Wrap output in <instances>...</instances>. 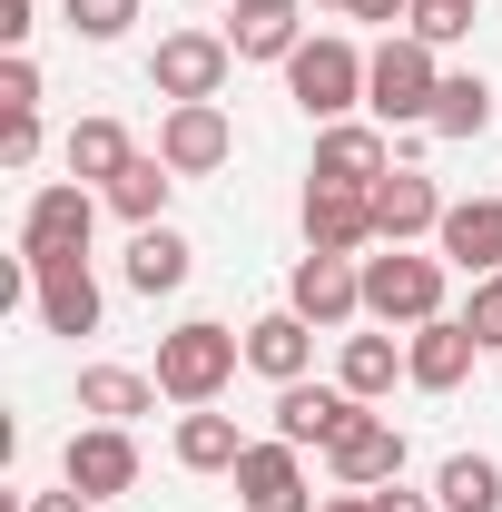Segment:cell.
<instances>
[{"mask_svg": "<svg viewBox=\"0 0 502 512\" xmlns=\"http://www.w3.org/2000/svg\"><path fill=\"white\" fill-rule=\"evenodd\" d=\"M60 483H69V493H89V503L138 493V434H128V424H79L69 453H60Z\"/></svg>", "mask_w": 502, "mask_h": 512, "instance_id": "cell-8", "label": "cell"}, {"mask_svg": "<svg viewBox=\"0 0 502 512\" xmlns=\"http://www.w3.org/2000/svg\"><path fill=\"white\" fill-rule=\"evenodd\" d=\"M473 20H483V0H414L404 30H414L424 50H453V40H473Z\"/></svg>", "mask_w": 502, "mask_h": 512, "instance_id": "cell-29", "label": "cell"}, {"mask_svg": "<svg viewBox=\"0 0 502 512\" xmlns=\"http://www.w3.org/2000/svg\"><path fill=\"white\" fill-rule=\"evenodd\" d=\"M315 30H306V10H296V0H237V20H227V50H237V60H296V50H306Z\"/></svg>", "mask_w": 502, "mask_h": 512, "instance_id": "cell-20", "label": "cell"}, {"mask_svg": "<svg viewBox=\"0 0 502 512\" xmlns=\"http://www.w3.org/2000/svg\"><path fill=\"white\" fill-rule=\"evenodd\" d=\"M237 365H247V335L217 316H188L178 335H158V394L168 404H217L237 384Z\"/></svg>", "mask_w": 502, "mask_h": 512, "instance_id": "cell-1", "label": "cell"}, {"mask_svg": "<svg viewBox=\"0 0 502 512\" xmlns=\"http://www.w3.org/2000/svg\"><path fill=\"white\" fill-rule=\"evenodd\" d=\"M99 207L109 197L79 188V178H50V188H30V207H20V266H60V256H89V227H99Z\"/></svg>", "mask_w": 502, "mask_h": 512, "instance_id": "cell-4", "label": "cell"}, {"mask_svg": "<svg viewBox=\"0 0 502 512\" xmlns=\"http://www.w3.org/2000/svg\"><path fill=\"white\" fill-rule=\"evenodd\" d=\"M463 325L483 335V355L502 345V276H473V306H463Z\"/></svg>", "mask_w": 502, "mask_h": 512, "instance_id": "cell-32", "label": "cell"}, {"mask_svg": "<svg viewBox=\"0 0 502 512\" xmlns=\"http://www.w3.org/2000/svg\"><path fill=\"white\" fill-rule=\"evenodd\" d=\"M315 512H375V493H325Z\"/></svg>", "mask_w": 502, "mask_h": 512, "instance_id": "cell-38", "label": "cell"}, {"mask_svg": "<svg viewBox=\"0 0 502 512\" xmlns=\"http://www.w3.org/2000/svg\"><path fill=\"white\" fill-rule=\"evenodd\" d=\"M434 256L453 276H502V197H453L434 227Z\"/></svg>", "mask_w": 502, "mask_h": 512, "instance_id": "cell-15", "label": "cell"}, {"mask_svg": "<svg viewBox=\"0 0 502 512\" xmlns=\"http://www.w3.org/2000/svg\"><path fill=\"white\" fill-rule=\"evenodd\" d=\"M306 365H315V325L296 316V306H266V316L247 325V375H266V384H306Z\"/></svg>", "mask_w": 502, "mask_h": 512, "instance_id": "cell-19", "label": "cell"}, {"mask_svg": "<svg viewBox=\"0 0 502 512\" xmlns=\"http://www.w3.org/2000/svg\"><path fill=\"white\" fill-rule=\"evenodd\" d=\"M20 512H99V503H89V493H69V483H60V493H30Z\"/></svg>", "mask_w": 502, "mask_h": 512, "instance_id": "cell-37", "label": "cell"}, {"mask_svg": "<svg viewBox=\"0 0 502 512\" xmlns=\"http://www.w3.org/2000/svg\"><path fill=\"white\" fill-rule=\"evenodd\" d=\"M60 10H69V30H79L89 50H109V40L138 30V0H60Z\"/></svg>", "mask_w": 502, "mask_h": 512, "instance_id": "cell-30", "label": "cell"}, {"mask_svg": "<svg viewBox=\"0 0 502 512\" xmlns=\"http://www.w3.org/2000/svg\"><path fill=\"white\" fill-rule=\"evenodd\" d=\"M119 276L138 286V296H178V286L197 276V247L178 237V227H138V237H128V256H119Z\"/></svg>", "mask_w": 502, "mask_h": 512, "instance_id": "cell-22", "label": "cell"}, {"mask_svg": "<svg viewBox=\"0 0 502 512\" xmlns=\"http://www.w3.org/2000/svg\"><path fill=\"white\" fill-rule=\"evenodd\" d=\"M404 158L384 148V119H335V128H315V188H375V178H394Z\"/></svg>", "mask_w": 502, "mask_h": 512, "instance_id": "cell-10", "label": "cell"}, {"mask_svg": "<svg viewBox=\"0 0 502 512\" xmlns=\"http://www.w3.org/2000/svg\"><path fill=\"white\" fill-rule=\"evenodd\" d=\"M375 512H443V503H434V493H404V483H384Z\"/></svg>", "mask_w": 502, "mask_h": 512, "instance_id": "cell-36", "label": "cell"}, {"mask_svg": "<svg viewBox=\"0 0 502 512\" xmlns=\"http://www.w3.org/2000/svg\"><path fill=\"white\" fill-rule=\"evenodd\" d=\"M30 30H40L30 0H0V50H30Z\"/></svg>", "mask_w": 502, "mask_h": 512, "instance_id": "cell-35", "label": "cell"}, {"mask_svg": "<svg viewBox=\"0 0 502 512\" xmlns=\"http://www.w3.org/2000/svg\"><path fill=\"white\" fill-rule=\"evenodd\" d=\"M0 109H40V60H30V50L0 60Z\"/></svg>", "mask_w": 502, "mask_h": 512, "instance_id": "cell-33", "label": "cell"}, {"mask_svg": "<svg viewBox=\"0 0 502 512\" xmlns=\"http://www.w3.org/2000/svg\"><path fill=\"white\" fill-rule=\"evenodd\" d=\"M286 306L306 325H355L365 316V256H296V276H286Z\"/></svg>", "mask_w": 502, "mask_h": 512, "instance_id": "cell-11", "label": "cell"}, {"mask_svg": "<svg viewBox=\"0 0 502 512\" xmlns=\"http://www.w3.org/2000/svg\"><path fill=\"white\" fill-rule=\"evenodd\" d=\"M434 503L443 512H502V463H493V453H443Z\"/></svg>", "mask_w": 502, "mask_h": 512, "instance_id": "cell-28", "label": "cell"}, {"mask_svg": "<svg viewBox=\"0 0 502 512\" xmlns=\"http://www.w3.org/2000/svg\"><path fill=\"white\" fill-rule=\"evenodd\" d=\"M60 158H69V178H79V188H109L128 158H138V138H128L119 119H79V128L60 138Z\"/></svg>", "mask_w": 502, "mask_h": 512, "instance_id": "cell-26", "label": "cell"}, {"mask_svg": "<svg viewBox=\"0 0 502 512\" xmlns=\"http://www.w3.org/2000/svg\"><path fill=\"white\" fill-rule=\"evenodd\" d=\"M79 414L89 424H138V414H158V375H138V365H79Z\"/></svg>", "mask_w": 502, "mask_h": 512, "instance_id": "cell-23", "label": "cell"}, {"mask_svg": "<svg viewBox=\"0 0 502 512\" xmlns=\"http://www.w3.org/2000/svg\"><path fill=\"white\" fill-rule=\"evenodd\" d=\"M30 158H40V109H0V168L20 178Z\"/></svg>", "mask_w": 502, "mask_h": 512, "instance_id": "cell-31", "label": "cell"}, {"mask_svg": "<svg viewBox=\"0 0 502 512\" xmlns=\"http://www.w3.org/2000/svg\"><path fill=\"white\" fill-rule=\"evenodd\" d=\"M315 10H355V0H315Z\"/></svg>", "mask_w": 502, "mask_h": 512, "instance_id": "cell-39", "label": "cell"}, {"mask_svg": "<svg viewBox=\"0 0 502 512\" xmlns=\"http://www.w3.org/2000/svg\"><path fill=\"white\" fill-rule=\"evenodd\" d=\"M306 247L315 256H365L375 247V188H315L306 178Z\"/></svg>", "mask_w": 502, "mask_h": 512, "instance_id": "cell-16", "label": "cell"}, {"mask_svg": "<svg viewBox=\"0 0 502 512\" xmlns=\"http://www.w3.org/2000/svg\"><path fill=\"white\" fill-rule=\"evenodd\" d=\"M30 316H40V335H99L109 296H99L89 256H60V266H30Z\"/></svg>", "mask_w": 502, "mask_h": 512, "instance_id": "cell-12", "label": "cell"}, {"mask_svg": "<svg viewBox=\"0 0 502 512\" xmlns=\"http://www.w3.org/2000/svg\"><path fill=\"white\" fill-rule=\"evenodd\" d=\"M158 158H168L178 178H217V168L237 158V128H227V109H217V99H178V109L158 119Z\"/></svg>", "mask_w": 502, "mask_h": 512, "instance_id": "cell-13", "label": "cell"}, {"mask_svg": "<svg viewBox=\"0 0 502 512\" xmlns=\"http://www.w3.org/2000/svg\"><path fill=\"white\" fill-rule=\"evenodd\" d=\"M443 207H453V197H443L424 168H394V178H375V247H414V237H434Z\"/></svg>", "mask_w": 502, "mask_h": 512, "instance_id": "cell-17", "label": "cell"}, {"mask_svg": "<svg viewBox=\"0 0 502 512\" xmlns=\"http://www.w3.org/2000/svg\"><path fill=\"white\" fill-rule=\"evenodd\" d=\"M473 365H483V335H473L463 316H434V325L404 335V384H424V394H453Z\"/></svg>", "mask_w": 502, "mask_h": 512, "instance_id": "cell-14", "label": "cell"}, {"mask_svg": "<svg viewBox=\"0 0 502 512\" xmlns=\"http://www.w3.org/2000/svg\"><path fill=\"white\" fill-rule=\"evenodd\" d=\"M227 483H237V503H247V512H315V503H325V493L306 483V453L286 444V434H266V444H247Z\"/></svg>", "mask_w": 502, "mask_h": 512, "instance_id": "cell-9", "label": "cell"}, {"mask_svg": "<svg viewBox=\"0 0 502 512\" xmlns=\"http://www.w3.org/2000/svg\"><path fill=\"white\" fill-rule=\"evenodd\" d=\"M345 20H365V30H404V20H414V0H355Z\"/></svg>", "mask_w": 502, "mask_h": 512, "instance_id": "cell-34", "label": "cell"}, {"mask_svg": "<svg viewBox=\"0 0 502 512\" xmlns=\"http://www.w3.org/2000/svg\"><path fill=\"white\" fill-rule=\"evenodd\" d=\"M443 256H414V247H384V256H365V316L375 325H434L443 316Z\"/></svg>", "mask_w": 502, "mask_h": 512, "instance_id": "cell-5", "label": "cell"}, {"mask_svg": "<svg viewBox=\"0 0 502 512\" xmlns=\"http://www.w3.org/2000/svg\"><path fill=\"white\" fill-rule=\"evenodd\" d=\"M335 384H345L355 404H384V394L404 384V335H345V355H335Z\"/></svg>", "mask_w": 502, "mask_h": 512, "instance_id": "cell-24", "label": "cell"}, {"mask_svg": "<svg viewBox=\"0 0 502 512\" xmlns=\"http://www.w3.org/2000/svg\"><path fill=\"white\" fill-rule=\"evenodd\" d=\"M434 89H443V60L414 30H384L375 60H365V109H375L384 128H424L434 119Z\"/></svg>", "mask_w": 502, "mask_h": 512, "instance_id": "cell-3", "label": "cell"}, {"mask_svg": "<svg viewBox=\"0 0 502 512\" xmlns=\"http://www.w3.org/2000/svg\"><path fill=\"white\" fill-rule=\"evenodd\" d=\"M168 188H178V168H168L158 148H138L99 197H109V217H128V237H138V227H168Z\"/></svg>", "mask_w": 502, "mask_h": 512, "instance_id": "cell-21", "label": "cell"}, {"mask_svg": "<svg viewBox=\"0 0 502 512\" xmlns=\"http://www.w3.org/2000/svg\"><path fill=\"white\" fill-rule=\"evenodd\" d=\"M355 414H365V404H355L345 384H276V434H286L296 453H306V444L325 453L345 424H355Z\"/></svg>", "mask_w": 502, "mask_h": 512, "instance_id": "cell-18", "label": "cell"}, {"mask_svg": "<svg viewBox=\"0 0 502 512\" xmlns=\"http://www.w3.org/2000/svg\"><path fill=\"white\" fill-rule=\"evenodd\" d=\"M227 69H237L227 30H168L158 60H148V89H158L168 109H178V99H227Z\"/></svg>", "mask_w": 502, "mask_h": 512, "instance_id": "cell-6", "label": "cell"}, {"mask_svg": "<svg viewBox=\"0 0 502 512\" xmlns=\"http://www.w3.org/2000/svg\"><path fill=\"white\" fill-rule=\"evenodd\" d=\"M365 60H375V50H355L345 30H315L306 50L286 60V99H296L315 128L355 119V109H365Z\"/></svg>", "mask_w": 502, "mask_h": 512, "instance_id": "cell-2", "label": "cell"}, {"mask_svg": "<svg viewBox=\"0 0 502 512\" xmlns=\"http://www.w3.org/2000/svg\"><path fill=\"white\" fill-rule=\"evenodd\" d=\"M483 128H493V79H483V69H443L424 138H483Z\"/></svg>", "mask_w": 502, "mask_h": 512, "instance_id": "cell-27", "label": "cell"}, {"mask_svg": "<svg viewBox=\"0 0 502 512\" xmlns=\"http://www.w3.org/2000/svg\"><path fill=\"white\" fill-rule=\"evenodd\" d=\"M325 483H335V493H384V483H404V434L384 424L375 404L325 444Z\"/></svg>", "mask_w": 502, "mask_h": 512, "instance_id": "cell-7", "label": "cell"}, {"mask_svg": "<svg viewBox=\"0 0 502 512\" xmlns=\"http://www.w3.org/2000/svg\"><path fill=\"white\" fill-rule=\"evenodd\" d=\"M178 463L188 473H237V453H247V434H237V414H217V404H188L178 414Z\"/></svg>", "mask_w": 502, "mask_h": 512, "instance_id": "cell-25", "label": "cell"}]
</instances>
